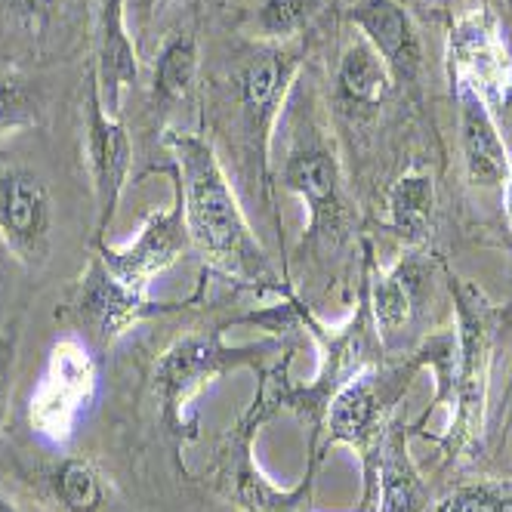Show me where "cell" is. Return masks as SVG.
Returning a JSON list of instances; mask_svg holds the SVG:
<instances>
[{"instance_id":"cell-8","label":"cell","mask_w":512,"mask_h":512,"mask_svg":"<svg viewBox=\"0 0 512 512\" xmlns=\"http://www.w3.org/2000/svg\"><path fill=\"white\" fill-rule=\"evenodd\" d=\"M457 294V318H460V420L466 432H475L482 423L485 389L491 371L494 349V309L488 297L469 281L454 284Z\"/></svg>"},{"instance_id":"cell-30","label":"cell","mask_w":512,"mask_h":512,"mask_svg":"<svg viewBox=\"0 0 512 512\" xmlns=\"http://www.w3.org/2000/svg\"><path fill=\"white\" fill-rule=\"evenodd\" d=\"M509 429H512V398H509Z\"/></svg>"},{"instance_id":"cell-1","label":"cell","mask_w":512,"mask_h":512,"mask_svg":"<svg viewBox=\"0 0 512 512\" xmlns=\"http://www.w3.org/2000/svg\"><path fill=\"white\" fill-rule=\"evenodd\" d=\"M164 145L176 161L173 189L186 210L189 241L204 256V263L235 281H269L272 269L266 253L247 226L238 195L213 145L195 133L173 130L164 136Z\"/></svg>"},{"instance_id":"cell-18","label":"cell","mask_w":512,"mask_h":512,"mask_svg":"<svg viewBox=\"0 0 512 512\" xmlns=\"http://www.w3.org/2000/svg\"><path fill=\"white\" fill-rule=\"evenodd\" d=\"M377 389L371 380H352L349 386H343L337 392V398L331 401V411H327V429H331L334 442H349V445H361L364 438L371 435L374 423H377Z\"/></svg>"},{"instance_id":"cell-10","label":"cell","mask_w":512,"mask_h":512,"mask_svg":"<svg viewBox=\"0 0 512 512\" xmlns=\"http://www.w3.org/2000/svg\"><path fill=\"white\" fill-rule=\"evenodd\" d=\"M300 53L284 44H272L260 53H253L238 75V99L247 121V130L266 142L269 130L275 127L278 108L297 78Z\"/></svg>"},{"instance_id":"cell-17","label":"cell","mask_w":512,"mask_h":512,"mask_svg":"<svg viewBox=\"0 0 512 512\" xmlns=\"http://www.w3.org/2000/svg\"><path fill=\"white\" fill-rule=\"evenodd\" d=\"M389 223L405 241H423L435 213V182L423 170H408L386 198Z\"/></svg>"},{"instance_id":"cell-12","label":"cell","mask_w":512,"mask_h":512,"mask_svg":"<svg viewBox=\"0 0 512 512\" xmlns=\"http://www.w3.org/2000/svg\"><path fill=\"white\" fill-rule=\"evenodd\" d=\"M451 68L454 84H466L485 99H500L509 75V62L488 13L463 16L451 31Z\"/></svg>"},{"instance_id":"cell-23","label":"cell","mask_w":512,"mask_h":512,"mask_svg":"<svg viewBox=\"0 0 512 512\" xmlns=\"http://www.w3.org/2000/svg\"><path fill=\"white\" fill-rule=\"evenodd\" d=\"M38 124V99L16 71H0V136Z\"/></svg>"},{"instance_id":"cell-2","label":"cell","mask_w":512,"mask_h":512,"mask_svg":"<svg viewBox=\"0 0 512 512\" xmlns=\"http://www.w3.org/2000/svg\"><path fill=\"white\" fill-rule=\"evenodd\" d=\"M99 392V364L84 337H59L28 398V426L44 445L62 448L78 432Z\"/></svg>"},{"instance_id":"cell-13","label":"cell","mask_w":512,"mask_h":512,"mask_svg":"<svg viewBox=\"0 0 512 512\" xmlns=\"http://www.w3.org/2000/svg\"><path fill=\"white\" fill-rule=\"evenodd\" d=\"M352 22L361 38L386 62L395 84H411L420 71L423 53L411 16L395 0H361L352 7Z\"/></svg>"},{"instance_id":"cell-15","label":"cell","mask_w":512,"mask_h":512,"mask_svg":"<svg viewBox=\"0 0 512 512\" xmlns=\"http://www.w3.org/2000/svg\"><path fill=\"white\" fill-rule=\"evenodd\" d=\"M47 497L59 512H105L108 479L87 457H62L47 472Z\"/></svg>"},{"instance_id":"cell-26","label":"cell","mask_w":512,"mask_h":512,"mask_svg":"<svg viewBox=\"0 0 512 512\" xmlns=\"http://www.w3.org/2000/svg\"><path fill=\"white\" fill-rule=\"evenodd\" d=\"M59 7V0H16V10L31 22V25H41L53 16V10Z\"/></svg>"},{"instance_id":"cell-21","label":"cell","mask_w":512,"mask_h":512,"mask_svg":"<svg viewBox=\"0 0 512 512\" xmlns=\"http://www.w3.org/2000/svg\"><path fill=\"white\" fill-rule=\"evenodd\" d=\"M198 78V44L192 34H176L164 44L155 62V96L164 102H179L192 93Z\"/></svg>"},{"instance_id":"cell-27","label":"cell","mask_w":512,"mask_h":512,"mask_svg":"<svg viewBox=\"0 0 512 512\" xmlns=\"http://www.w3.org/2000/svg\"><path fill=\"white\" fill-rule=\"evenodd\" d=\"M500 105H503V121L512 130V62H509V75H506V87L500 93Z\"/></svg>"},{"instance_id":"cell-24","label":"cell","mask_w":512,"mask_h":512,"mask_svg":"<svg viewBox=\"0 0 512 512\" xmlns=\"http://www.w3.org/2000/svg\"><path fill=\"white\" fill-rule=\"evenodd\" d=\"M442 512H512V500L491 488H466L454 494Z\"/></svg>"},{"instance_id":"cell-28","label":"cell","mask_w":512,"mask_h":512,"mask_svg":"<svg viewBox=\"0 0 512 512\" xmlns=\"http://www.w3.org/2000/svg\"><path fill=\"white\" fill-rule=\"evenodd\" d=\"M503 189H506V216H509V223H512V164H509V173H506Z\"/></svg>"},{"instance_id":"cell-3","label":"cell","mask_w":512,"mask_h":512,"mask_svg":"<svg viewBox=\"0 0 512 512\" xmlns=\"http://www.w3.org/2000/svg\"><path fill=\"white\" fill-rule=\"evenodd\" d=\"M260 352L263 349H253V346H241V349L226 346L219 331L189 334V337L176 340L158 358L155 374H152V386L158 395L164 426L179 438V442L192 438L195 435L192 401L201 395V389L210 380L229 374L232 368L253 364Z\"/></svg>"},{"instance_id":"cell-9","label":"cell","mask_w":512,"mask_h":512,"mask_svg":"<svg viewBox=\"0 0 512 512\" xmlns=\"http://www.w3.org/2000/svg\"><path fill=\"white\" fill-rule=\"evenodd\" d=\"M281 182L309 207V232L331 238L343 229L346 210L340 192V167L331 152L321 145L294 149L281 170Z\"/></svg>"},{"instance_id":"cell-25","label":"cell","mask_w":512,"mask_h":512,"mask_svg":"<svg viewBox=\"0 0 512 512\" xmlns=\"http://www.w3.org/2000/svg\"><path fill=\"white\" fill-rule=\"evenodd\" d=\"M16 352H19V324L0 327V426H4L7 405H10V383H13V368H16Z\"/></svg>"},{"instance_id":"cell-4","label":"cell","mask_w":512,"mask_h":512,"mask_svg":"<svg viewBox=\"0 0 512 512\" xmlns=\"http://www.w3.org/2000/svg\"><path fill=\"white\" fill-rule=\"evenodd\" d=\"M189 244L192 241H189V229H186V210H182L179 192L173 189L170 207H158L145 216L130 244L112 247V244L99 241L96 253L118 281L130 284L133 290H142V294H149L152 281L164 269H170Z\"/></svg>"},{"instance_id":"cell-19","label":"cell","mask_w":512,"mask_h":512,"mask_svg":"<svg viewBox=\"0 0 512 512\" xmlns=\"http://www.w3.org/2000/svg\"><path fill=\"white\" fill-rule=\"evenodd\" d=\"M420 275L411 263H401L392 272L380 275L374 284V318L383 334H398L414 312Z\"/></svg>"},{"instance_id":"cell-5","label":"cell","mask_w":512,"mask_h":512,"mask_svg":"<svg viewBox=\"0 0 512 512\" xmlns=\"http://www.w3.org/2000/svg\"><path fill=\"white\" fill-rule=\"evenodd\" d=\"M87 167L96 195V241L115 223L118 204L127 189L133 164V142L121 118H112L102 108L93 68H87Z\"/></svg>"},{"instance_id":"cell-7","label":"cell","mask_w":512,"mask_h":512,"mask_svg":"<svg viewBox=\"0 0 512 512\" xmlns=\"http://www.w3.org/2000/svg\"><path fill=\"white\" fill-rule=\"evenodd\" d=\"M53 201L41 176L13 167L0 170V241L28 269H38L50 256Z\"/></svg>"},{"instance_id":"cell-14","label":"cell","mask_w":512,"mask_h":512,"mask_svg":"<svg viewBox=\"0 0 512 512\" xmlns=\"http://www.w3.org/2000/svg\"><path fill=\"white\" fill-rule=\"evenodd\" d=\"M457 102H460V145H463L466 179L475 189L503 186L512 158L488 108V99L466 84H457Z\"/></svg>"},{"instance_id":"cell-11","label":"cell","mask_w":512,"mask_h":512,"mask_svg":"<svg viewBox=\"0 0 512 512\" xmlns=\"http://www.w3.org/2000/svg\"><path fill=\"white\" fill-rule=\"evenodd\" d=\"M90 68L102 108L112 118H121L124 90H130L139 78V53L127 31V0H102L96 22V56Z\"/></svg>"},{"instance_id":"cell-6","label":"cell","mask_w":512,"mask_h":512,"mask_svg":"<svg viewBox=\"0 0 512 512\" xmlns=\"http://www.w3.org/2000/svg\"><path fill=\"white\" fill-rule=\"evenodd\" d=\"M71 312L90 340L99 346H112L133 324L161 312V303L155 306L149 294L118 281L99 260V253H93L75 287V297H71Z\"/></svg>"},{"instance_id":"cell-16","label":"cell","mask_w":512,"mask_h":512,"mask_svg":"<svg viewBox=\"0 0 512 512\" xmlns=\"http://www.w3.org/2000/svg\"><path fill=\"white\" fill-rule=\"evenodd\" d=\"M392 84L395 81L389 75L386 62L374 53V47L368 41L358 38L346 47V53L340 59V71H337V87L349 105L374 108L389 96Z\"/></svg>"},{"instance_id":"cell-22","label":"cell","mask_w":512,"mask_h":512,"mask_svg":"<svg viewBox=\"0 0 512 512\" xmlns=\"http://www.w3.org/2000/svg\"><path fill=\"white\" fill-rule=\"evenodd\" d=\"M321 0H260L256 7V28L266 41L284 44L315 19Z\"/></svg>"},{"instance_id":"cell-20","label":"cell","mask_w":512,"mask_h":512,"mask_svg":"<svg viewBox=\"0 0 512 512\" xmlns=\"http://www.w3.org/2000/svg\"><path fill=\"white\" fill-rule=\"evenodd\" d=\"M423 506L426 494L417 472L401 442H392L380 469V512H423Z\"/></svg>"},{"instance_id":"cell-29","label":"cell","mask_w":512,"mask_h":512,"mask_svg":"<svg viewBox=\"0 0 512 512\" xmlns=\"http://www.w3.org/2000/svg\"><path fill=\"white\" fill-rule=\"evenodd\" d=\"M0 512H19V506H16L4 491H0Z\"/></svg>"}]
</instances>
